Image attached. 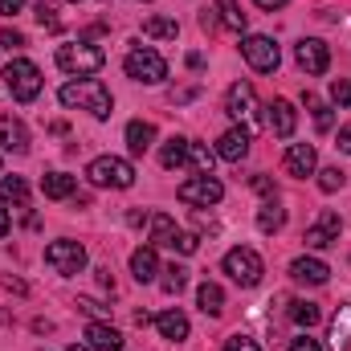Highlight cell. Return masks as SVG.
<instances>
[{"mask_svg": "<svg viewBox=\"0 0 351 351\" xmlns=\"http://www.w3.org/2000/svg\"><path fill=\"white\" fill-rule=\"evenodd\" d=\"M241 58L250 62V70H258V74H274L278 62H282V49H278L274 37H265V33H250V37L241 41Z\"/></svg>", "mask_w": 351, "mask_h": 351, "instance_id": "7", "label": "cell"}, {"mask_svg": "<svg viewBox=\"0 0 351 351\" xmlns=\"http://www.w3.org/2000/svg\"><path fill=\"white\" fill-rule=\"evenodd\" d=\"M70 4H78V0H70Z\"/></svg>", "mask_w": 351, "mask_h": 351, "instance_id": "48", "label": "cell"}, {"mask_svg": "<svg viewBox=\"0 0 351 351\" xmlns=\"http://www.w3.org/2000/svg\"><path fill=\"white\" fill-rule=\"evenodd\" d=\"M290 319H294V327L311 331V327L319 323V306H315V302H290Z\"/></svg>", "mask_w": 351, "mask_h": 351, "instance_id": "31", "label": "cell"}, {"mask_svg": "<svg viewBox=\"0 0 351 351\" xmlns=\"http://www.w3.org/2000/svg\"><path fill=\"white\" fill-rule=\"evenodd\" d=\"M152 143H156V123L131 119V123H127V147H131V156H143V152H152Z\"/></svg>", "mask_w": 351, "mask_h": 351, "instance_id": "20", "label": "cell"}, {"mask_svg": "<svg viewBox=\"0 0 351 351\" xmlns=\"http://www.w3.org/2000/svg\"><path fill=\"white\" fill-rule=\"evenodd\" d=\"M265 110H269V114H265L269 131H274L278 139H290V135H294V127H298V110H294V102H286V98H274Z\"/></svg>", "mask_w": 351, "mask_h": 351, "instance_id": "14", "label": "cell"}, {"mask_svg": "<svg viewBox=\"0 0 351 351\" xmlns=\"http://www.w3.org/2000/svg\"><path fill=\"white\" fill-rule=\"evenodd\" d=\"M74 188H78V176H70V172H49L41 180V192L49 200H66V196H74Z\"/></svg>", "mask_w": 351, "mask_h": 351, "instance_id": "25", "label": "cell"}, {"mask_svg": "<svg viewBox=\"0 0 351 351\" xmlns=\"http://www.w3.org/2000/svg\"><path fill=\"white\" fill-rule=\"evenodd\" d=\"M331 102L351 110V78H335V82H331Z\"/></svg>", "mask_w": 351, "mask_h": 351, "instance_id": "36", "label": "cell"}, {"mask_svg": "<svg viewBox=\"0 0 351 351\" xmlns=\"http://www.w3.org/2000/svg\"><path fill=\"white\" fill-rule=\"evenodd\" d=\"M225 164H241L245 156H250V131L245 127H229L221 139H217V147H213Z\"/></svg>", "mask_w": 351, "mask_h": 351, "instance_id": "15", "label": "cell"}, {"mask_svg": "<svg viewBox=\"0 0 351 351\" xmlns=\"http://www.w3.org/2000/svg\"><path fill=\"white\" fill-rule=\"evenodd\" d=\"M0 204L25 208V204H29V184H25L21 176H0Z\"/></svg>", "mask_w": 351, "mask_h": 351, "instance_id": "27", "label": "cell"}, {"mask_svg": "<svg viewBox=\"0 0 351 351\" xmlns=\"http://www.w3.org/2000/svg\"><path fill=\"white\" fill-rule=\"evenodd\" d=\"M58 66L74 78H90L106 66V53L98 45H86V41H74V45H58Z\"/></svg>", "mask_w": 351, "mask_h": 351, "instance_id": "2", "label": "cell"}, {"mask_svg": "<svg viewBox=\"0 0 351 351\" xmlns=\"http://www.w3.org/2000/svg\"><path fill=\"white\" fill-rule=\"evenodd\" d=\"M156 331H160L168 343H184L192 327H188V315H184L180 306H168V311H160V315H156Z\"/></svg>", "mask_w": 351, "mask_h": 351, "instance_id": "17", "label": "cell"}, {"mask_svg": "<svg viewBox=\"0 0 351 351\" xmlns=\"http://www.w3.org/2000/svg\"><path fill=\"white\" fill-rule=\"evenodd\" d=\"M196 302H200V311H204L208 319H217V315L225 311V290H221L217 282H200V290H196Z\"/></svg>", "mask_w": 351, "mask_h": 351, "instance_id": "26", "label": "cell"}, {"mask_svg": "<svg viewBox=\"0 0 351 351\" xmlns=\"http://www.w3.org/2000/svg\"><path fill=\"white\" fill-rule=\"evenodd\" d=\"M188 143H192V139H184V135H172V139L160 147V164H164L168 172H176V168H188Z\"/></svg>", "mask_w": 351, "mask_h": 351, "instance_id": "24", "label": "cell"}, {"mask_svg": "<svg viewBox=\"0 0 351 351\" xmlns=\"http://www.w3.org/2000/svg\"><path fill=\"white\" fill-rule=\"evenodd\" d=\"M339 233H343V221H339V213H319V221L302 233V241H306V250H327V245H335L339 241Z\"/></svg>", "mask_w": 351, "mask_h": 351, "instance_id": "13", "label": "cell"}, {"mask_svg": "<svg viewBox=\"0 0 351 351\" xmlns=\"http://www.w3.org/2000/svg\"><path fill=\"white\" fill-rule=\"evenodd\" d=\"M184 204H196V208H213V204H221V196H225V184L217 180V176H192V180H184L180 184V192H176Z\"/></svg>", "mask_w": 351, "mask_h": 351, "instance_id": "9", "label": "cell"}, {"mask_svg": "<svg viewBox=\"0 0 351 351\" xmlns=\"http://www.w3.org/2000/svg\"><path fill=\"white\" fill-rule=\"evenodd\" d=\"M221 351H262V348H258V339H250V335H229Z\"/></svg>", "mask_w": 351, "mask_h": 351, "instance_id": "37", "label": "cell"}, {"mask_svg": "<svg viewBox=\"0 0 351 351\" xmlns=\"http://www.w3.org/2000/svg\"><path fill=\"white\" fill-rule=\"evenodd\" d=\"M258 8H265V12H278V8H286V0H254Z\"/></svg>", "mask_w": 351, "mask_h": 351, "instance_id": "45", "label": "cell"}, {"mask_svg": "<svg viewBox=\"0 0 351 351\" xmlns=\"http://www.w3.org/2000/svg\"><path fill=\"white\" fill-rule=\"evenodd\" d=\"M78 306H82L86 315H94V319H98V315H106V306H98V302H90V298H78Z\"/></svg>", "mask_w": 351, "mask_h": 351, "instance_id": "44", "label": "cell"}, {"mask_svg": "<svg viewBox=\"0 0 351 351\" xmlns=\"http://www.w3.org/2000/svg\"><path fill=\"white\" fill-rule=\"evenodd\" d=\"M327 343H331V351H351V302H339V311L331 315Z\"/></svg>", "mask_w": 351, "mask_h": 351, "instance_id": "19", "label": "cell"}, {"mask_svg": "<svg viewBox=\"0 0 351 351\" xmlns=\"http://www.w3.org/2000/svg\"><path fill=\"white\" fill-rule=\"evenodd\" d=\"M0 45H4V49H21V45H25V37H21L16 29H4V33H0Z\"/></svg>", "mask_w": 351, "mask_h": 351, "instance_id": "41", "label": "cell"}, {"mask_svg": "<svg viewBox=\"0 0 351 351\" xmlns=\"http://www.w3.org/2000/svg\"><path fill=\"white\" fill-rule=\"evenodd\" d=\"M225 114L229 119H245V123H258V90L250 86V82H233V86L225 90Z\"/></svg>", "mask_w": 351, "mask_h": 351, "instance_id": "10", "label": "cell"}, {"mask_svg": "<svg viewBox=\"0 0 351 351\" xmlns=\"http://www.w3.org/2000/svg\"><path fill=\"white\" fill-rule=\"evenodd\" d=\"M286 225V208H278V200H265L262 213H258V229L262 233H278Z\"/></svg>", "mask_w": 351, "mask_h": 351, "instance_id": "30", "label": "cell"}, {"mask_svg": "<svg viewBox=\"0 0 351 351\" xmlns=\"http://www.w3.org/2000/svg\"><path fill=\"white\" fill-rule=\"evenodd\" d=\"M147 225H152V245L160 250H176V237H180V229H176V221L168 217V213H152L147 217Z\"/></svg>", "mask_w": 351, "mask_h": 351, "instance_id": "22", "label": "cell"}, {"mask_svg": "<svg viewBox=\"0 0 351 351\" xmlns=\"http://www.w3.org/2000/svg\"><path fill=\"white\" fill-rule=\"evenodd\" d=\"M306 106H311V114H315V127H319V131H331V127H335V114H331V106H327V102H319L315 94H306Z\"/></svg>", "mask_w": 351, "mask_h": 351, "instance_id": "33", "label": "cell"}, {"mask_svg": "<svg viewBox=\"0 0 351 351\" xmlns=\"http://www.w3.org/2000/svg\"><path fill=\"white\" fill-rule=\"evenodd\" d=\"M4 82H8V90H12L16 102H33V98L41 94V70H37L29 58H12V62L4 66Z\"/></svg>", "mask_w": 351, "mask_h": 351, "instance_id": "5", "label": "cell"}, {"mask_svg": "<svg viewBox=\"0 0 351 351\" xmlns=\"http://www.w3.org/2000/svg\"><path fill=\"white\" fill-rule=\"evenodd\" d=\"M143 33L156 37V41H176L180 37V25H176L172 16H147L143 21Z\"/></svg>", "mask_w": 351, "mask_h": 351, "instance_id": "28", "label": "cell"}, {"mask_svg": "<svg viewBox=\"0 0 351 351\" xmlns=\"http://www.w3.org/2000/svg\"><path fill=\"white\" fill-rule=\"evenodd\" d=\"M282 172L294 176V180H306V176L319 172V152H315V143H290L286 156H282Z\"/></svg>", "mask_w": 351, "mask_h": 351, "instance_id": "11", "label": "cell"}, {"mask_svg": "<svg viewBox=\"0 0 351 351\" xmlns=\"http://www.w3.org/2000/svg\"><path fill=\"white\" fill-rule=\"evenodd\" d=\"M123 331L119 327H110V323H102V319H94V323H86V348L94 351H123Z\"/></svg>", "mask_w": 351, "mask_h": 351, "instance_id": "16", "label": "cell"}, {"mask_svg": "<svg viewBox=\"0 0 351 351\" xmlns=\"http://www.w3.org/2000/svg\"><path fill=\"white\" fill-rule=\"evenodd\" d=\"M217 12H221V25L233 29V33H245V12L237 0H217Z\"/></svg>", "mask_w": 351, "mask_h": 351, "instance_id": "29", "label": "cell"}, {"mask_svg": "<svg viewBox=\"0 0 351 351\" xmlns=\"http://www.w3.org/2000/svg\"><path fill=\"white\" fill-rule=\"evenodd\" d=\"M164 278H160V286H164V294H180L184 286H188V269L184 265H168V269H160Z\"/></svg>", "mask_w": 351, "mask_h": 351, "instance_id": "32", "label": "cell"}, {"mask_svg": "<svg viewBox=\"0 0 351 351\" xmlns=\"http://www.w3.org/2000/svg\"><path fill=\"white\" fill-rule=\"evenodd\" d=\"M294 58H298V66L306 70V74H327V66H331V49H327V41H319V37H302L298 45H294Z\"/></svg>", "mask_w": 351, "mask_h": 351, "instance_id": "12", "label": "cell"}, {"mask_svg": "<svg viewBox=\"0 0 351 351\" xmlns=\"http://www.w3.org/2000/svg\"><path fill=\"white\" fill-rule=\"evenodd\" d=\"M86 180L94 188H131L135 184V168H131V160H123V156H98V160H90L86 168Z\"/></svg>", "mask_w": 351, "mask_h": 351, "instance_id": "3", "label": "cell"}, {"mask_svg": "<svg viewBox=\"0 0 351 351\" xmlns=\"http://www.w3.org/2000/svg\"><path fill=\"white\" fill-rule=\"evenodd\" d=\"M8 229H12V221H8V213L0 208V237H8Z\"/></svg>", "mask_w": 351, "mask_h": 351, "instance_id": "46", "label": "cell"}, {"mask_svg": "<svg viewBox=\"0 0 351 351\" xmlns=\"http://www.w3.org/2000/svg\"><path fill=\"white\" fill-rule=\"evenodd\" d=\"M343 180H348V176L339 172V168H323V172H319V188H323V192H339Z\"/></svg>", "mask_w": 351, "mask_h": 351, "instance_id": "35", "label": "cell"}, {"mask_svg": "<svg viewBox=\"0 0 351 351\" xmlns=\"http://www.w3.org/2000/svg\"><path fill=\"white\" fill-rule=\"evenodd\" d=\"M254 188H258V192H262L265 200H278V188H274V184H269V176H254Z\"/></svg>", "mask_w": 351, "mask_h": 351, "instance_id": "40", "label": "cell"}, {"mask_svg": "<svg viewBox=\"0 0 351 351\" xmlns=\"http://www.w3.org/2000/svg\"><path fill=\"white\" fill-rule=\"evenodd\" d=\"M221 269H225L237 286H258V282H262V274H265L258 250H250V245L229 250V254H225V262H221Z\"/></svg>", "mask_w": 351, "mask_h": 351, "instance_id": "6", "label": "cell"}, {"mask_svg": "<svg viewBox=\"0 0 351 351\" xmlns=\"http://www.w3.org/2000/svg\"><path fill=\"white\" fill-rule=\"evenodd\" d=\"M25 4H29V0H0V12H4V16H16V12H25Z\"/></svg>", "mask_w": 351, "mask_h": 351, "instance_id": "42", "label": "cell"}, {"mask_svg": "<svg viewBox=\"0 0 351 351\" xmlns=\"http://www.w3.org/2000/svg\"><path fill=\"white\" fill-rule=\"evenodd\" d=\"M290 351H323V348H319V339H311V331H302L298 339H290Z\"/></svg>", "mask_w": 351, "mask_h": 351, "instance_id": "38", "label": "cell"}, {"mask_svg": "<svg viewBox=\"0 0 351 351\" xmlns=\"http://www.w3.org/2000/svg\"><path fill=\"white\" fill-rule=\"evenodd\" d=\"M45 262L53 265L62 278H74V274L86 269V250H82L78 241L62 237V241H49V245H45Z\"/></svg>", "mask_w": 351, "mask_h": 351, "instance_id": "8", "label": "cell"}, {"mask_svg": "<svg viewBox=\"0 0 351 351\" xmlns=\"http://www.w3.org/2000/svg\"><path fill=\"white\" fill-rule=\"evenodd\" d=\"M58 98H62V106H78V110H90L94 119H110V110H114V98H110V90L102 86L98 78H74V82H66V86L58 90Z\"/></svg>", "mask_w": 351, "mask_h": 351, "instance_id": "1", "label": "cell"}, {"mask_svg": "<svg viewBox=\"0 0 351 351\" xmlns=\"http://www.w3.org/2000/svg\"><path fill=\"white\" fill-rule=\"evenodd\" d=\"M123 70H127V78H135V82H143V86H160V82L168 78V62H164L156 49H147V45H135V49L127 53Z\"/></svg>", "mask_w": 351, "mask_h": 351, "instance_id": "4", "label": "cell"}, {"mask_svg": "<svg viewBox=\"0 0 351 351\" xmlns=\"http://www.w3.org/2000/svg\"><path fill=\"white\" fill-rule=\"evenodd\" d=\"M66 351H94V348H86V343H74V348H66Z\"/></svg>", "mask_w": 351, "mask_h": 351, "instance_id": "47", "label": "cell"}, {"mask_svg": "<svg viewBox=\"0 0 351 351\" xmlns=\"http://www.w3.org/2000/svg\"><path fill=\"white\" fill-rule=\"evenodd\" d=\"M0 143L8 147V152H16V156H25L29 152V131H25V123L21 119H0Z\"/></svg>", "mask_w": 351, "mask_h": 351, "instance_id": "21", "label": "cell"}, {"mask_svg": "<svg viewBox=\"0 0 351 351\" xmlns=\"http://www.w3.org/2000/svg\"><path fill=\"white\" fill-rule=\"evenodd\" d=\"M131 274H135V282H156V274H160L156 245H139V250L131 254Z\"/></svg>", "mask_w": 351, "mask_h": 351, "instance_id": "23", "label": "cell"}, {"mask_svg": "<svg viewBox=\"0 0 351 351\" xmlns=\"http://www.w3.org/2000/svg\"><path fill=\"white\" fill-rule=\"evenodd\" d=\"M196 245H200L196 233H180V237H176V250H180V254H196Z\"/></svg>", "mask_w": 351, "mask_h": 351, "instance_id": "39", "label": "cell"}, {"mask_svg": "<svg viewBox=\"0 0 351 351\" xmlns=\"http://www.w3.org/2000/svg\"><path fill=\"white\" fill-rule=\"evenodd\" d=\"M339 152H343V156H351V123H343V127H339Z\"/></svg>", "mask_w": 351, "mask_h": 351, "instance_id": "43", "label": "cell"}, {"mask_svg": "<svg viewBox=\"0 0 351 351\" xmlns=\"http://www.w3.org/2000/svg\"><path fill=\"white\" fill-rule=\"evenodd\" d=\"M33 12H37V21H41L49 33H58V29H62V21H58V8H53L49 0H37V4H33Z\"/></svg>", "mask_w": 351, "mask_h": 351, "instance_id": "34", "label": "cell"}, {"mask_svg": "<svg viewBox=\"0 0 351 351\" xmlns=\"http://www.w3.org/2000/svg\"><path fill=\"white\" fill-rule=\"evenodd\" d=\"M290 278L294 282H302V286H323L327 278H331V269H327V262H319V258H294L290 262Z\"/></svg>", "mask_w": 351, "mask_h": 351, "instance_id": "18", "label": "cell"}]
</instances>
